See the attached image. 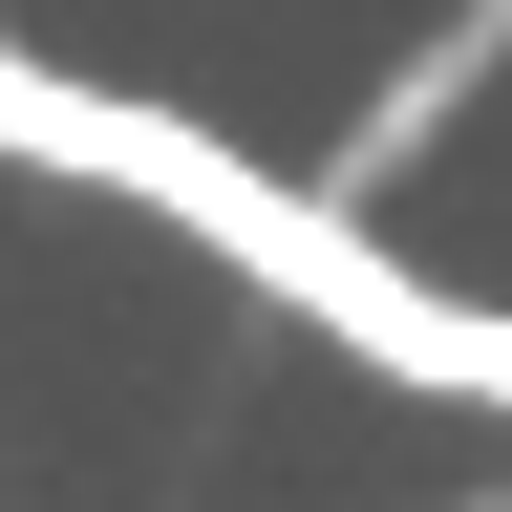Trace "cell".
Returning <instances> with one entry per match:
<instances>
[{
  "label": "cell",
  "mask_w": 512,
  "mask_h": 512,
  "mask_svg": "<svg viewBox=\"0 0 512 512\" xmlns=\"http://www.w3.org/2000/svg\"><path fill=\"white\" fill-rule=\"evenodd\" d=\"M491 43H512V0H470V43H448V64H491Z\"/></svg>",
  "instance_id": "cell-1"
}]
</instances>
